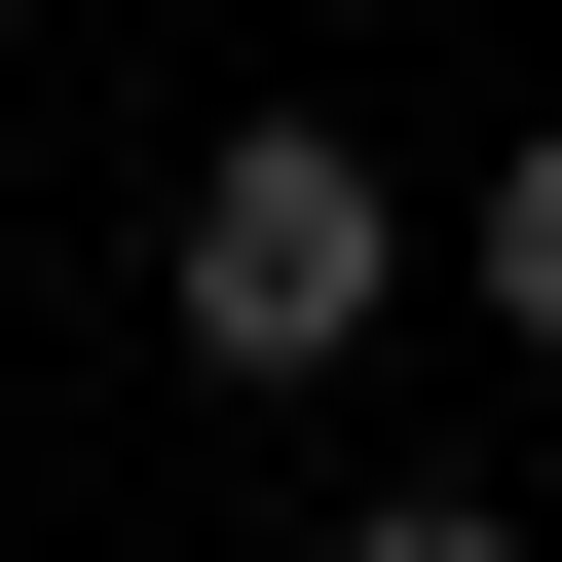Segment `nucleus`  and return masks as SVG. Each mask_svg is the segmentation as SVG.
Here are the masks:
<instances>
[{
    "label": "nucleus",
    "mask_w": 562,
    "mask_h": 562,
    "mask_svg": "<svg viewBox=\"0 0 562 562\" xmlns=\"http://www.w3.org/2000/svg\"><path fill=\"white\" fill-rule=\"evenodd\" d=\"M375 262H413V188H375L338 113H225L188 225H150V301H188V375H338V338H375Z\"/></svg>",
    "instance_id": "nucleus-1"
},
{
    "label": "nucleus",
    "mask_w": 562,
    "mask_h": 562,
    "mask_svg": "<svg viewBox=\"0 0 562 562\" xmlns=\"http://www.w3.org/2000/svg\"><path fill=\"white\" fill-rule=\"evenodd\" d=\"M338 562H525V487H338Z\"/></svg>",
    "instance_id": "nucleus-2"
},
{
    "label": "nucleus",
    "mask_w": 562,
    "mask_h": 562,
    "mask_svg": "<svg viewBox=\"0 0 562 562\" xmlns=\"http://www.w3.org/2000/svg\"><path fill=\"white\" fill-rule=\"evenodd\" d=\"M487 301H525V338H562V150H487Z\"/></svg>",
    "instance_id": "nucleus-3"
}]
</instances>
